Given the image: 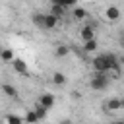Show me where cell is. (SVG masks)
Returning <instances> with one entry per match:
<instances>
[{
    "instance_id": "obj_22",
    "label": "cell",
    "mask_w": 124,
    "mask_h": 124,
    "mask_svg": "<svg viewBox=\"0 0 124 124\" xmlns=\"http://www.w3.org/2000/svg\"><path fill=\"white\" fill-rule=\"evenodd\" d=\"M118 45L124 48V29H120V33H118Z\"/></svg>"
},
{
    "instance_id": "obj_17",
    "label": "cell",
    "mask_w": 124,
    "mask_h": 124,
    "mask_svg": "<svg viewBox=\"0 0 124 124\" xmlns=\"http://www.w3.org/2000/svg\"><path fill=\"white\" fill-rule=\"evenodd\" d=\"M23 122H25V124H37V122H39V118H37V114H35V110H33V108H29V110L25 112Z\"/></svg>"
},
{
    "instance_id": "obj_26",
    "label": "cell",
    "mask_w": 124,
    "mask_h": 124,
    "mask_svg": "<svg viewBox=\"0 0 124 124\" xmlns=\"http://www.w3.org/2000/svg\"><path fill=\"white\" fill-rule=\"evenodd\" d=\"M120 107H122V108H124V99H120Z\"/></svg>"
},
{
    "instance_id": "obj_4",
    "label": "cell",
    "mask_w": 124,
    "mask_h": 124,
    "mask_svg": "<svg viewBox=\"0 0 124 124\" xmlns=\"http://www.w3.org/2000/svg\"><path fill=\"white\" fill-rule=\"evenodd\" d=\"M103 16H105V19H108V21H118L122 14H120V8H118V6H107L105 12H103Z\"/></svg>"
},
{
    "instance_id": "obj_2",
    "label": "cell",
    "mask_w": 124,
    "mask_h": 124,
    "mask_svg": "<svg viewBox=\"0 0 124 124\" xmlns=\"http://www.w3.org/2000/svg\"><path fill=\"white\" fill-rule=\"evenodd\" d=\"M103 56H105V62H107V66H108V74L112 72L114 76H118V74H120V64H118V56H116L114 52H105Z\"/></svg>"
},
{
    "instance_id": "obj_23",
    "label": "cell",
    "mask_w": 124,
    "mask_h": 124,
    "mask_svg": "<svg viewBox=\"0 0 124 124\" xmlns=\"http://www.w3.org/2000/svg\"><path fill=\"white\" fill-rule=\"evenodd\" d=\"M58 124H74V122H72V120H70V118H62V120H60V122H58Z\"/></svg>"
},
{
    "instance_id": "obj_24",
    "label": "cell",
    "mask_w": 124,
    "mask_h": 124,
    "mask_svg": "<svg viewBox=\"0 0 124 124\" xmlns=\"http://www.w3.org/2000/svg\"><path fill=\"white\" fill-rule=\"evenodd\" d=\"M118 64H120V68H124V54L118 56Z\"/></svg>"
},
{
    "instance_id": "obj_15",
    "label": "cell",
    "mask_w": 124,
    "mask_h": 124,
    "mask_svg": "<svg viewBox=\"0 0 124 124\" xmlns=\"http://www.w3.org/2000/svg\"><path fill=\"white\" fill-rule=\"evenodd\" d=\"M99 46L97 39H89V41H83V52H95Z\"/></svg>"
},
{
    "instance_id": "obj_21",
    "label": "cell",
    "mask_w": 124,
    "mask_h": 124,
    "mask_svg": "<svg viewBox=\"0 0 124 124\" xmlns=\"http://www.w3.org/2000/svg\"><path fill=\"white\" fill-rule=\"evenodd\" d=\"M52 4H60V6H64V8H68V6H76L78 4V0H50Z\"/></svg>"
},
{
    "instance_id": "obj_3",
    "label": "cell",
    "mask_w": 124,
    "mask_h": 124,
    "mask_svg": "<svg viewBox=\"0 0 124 124\" xmlns=\"http://www.w3.org/2000/svg\"><path fill=\"white\" fill-rule=\"evenodd\" d=\"M91 66H93V72L108 74V66H107V62H105V56H103V54L95 56V58H93V62H91Z\"/></svg>"
},
{
    "instance_id": "obj_8",
    "label": "cell",
    "mask_w": 124,
    "mask_h": 124,
    "mask_svg": "<svg viewBox=\"0 0 124 124\" xmlns=\"http://www.w3.org/2000/svg\"><path fill=\"white\" fill-rule=\"evenodd\" d=\"M0 91H2L6 97H10V99H17V89H16L12 83H2V85H0Z\"/></svg>"
},
{
    "instance_id": "obj_12",
    "label": "cell",
    "mask_w": 124,
    "mask_h": 124,
    "mask_svg": "<svg viewBox=\"0 0 124 124\" xmlns=\"http://www.w3.org/2000/svg\"><path fill=\"white\" fill-rule=\"evenodd\" d=\"M14 58H16V54H14L12 48H0V60H2V62H10V64H12Z\"/></svg>"
},
{
    "instance_id": "obj_10",
    "label": "cell",
    "mask_w": 124,
    "mask_h": 124,
    "mask_svg": "<svg viewBox=\"0 0 124 124\" xmlns=\"http://www.w3.org/2000/svg\"><path fill=\"white\" fill-rule=\"evenodd\" d=\"M103 107H105V110H108V112H114V110H120V108H122V107H120V99H116V97L108 99Z\"/></svg>"
},
{
    "instance_id": "obj_16",
    "label": "cell",
    "mask_w": 124,
    "mask_h": 124,
    "mask_svg": "<svg viewBox=\"0 0 124 124\" xmlns=\"http://www.w3.org/2000/svg\"><path fill=\"white\" fill-rule=\"evenodd\" d=\"M48 14H52L54 17H58V19H60V17L66 14V8H64V6H60V4H52V8H50V12H48Z\"/></svg>"
},
{
    "instance_id": "obj_7",
    "label": "cell",
    "mask_w": 124,
    "mask_h": 124,
    "mask_svg": "<svg viewBox=\"0 0 124 124\" xmlns=\"http://www.w3.org/2000/svg\"><path fill=\"white\" fill-rule=\"evenodd\" d=\"M56 25H58V17H54L52 14H45V21H43V31L54 29Z\"/></svg>"
},
{
    "instance_id": "obj_19",
    "label": "cell",
    "mask_w": 124,
    "mask_h": 124,
    "mask_svg": "<svg viewBox=\"0 0 124 124\" xmlns=\"http://www.w3.org/2000/svg\"><path fill=\"white\" fill-rule=\"evenodd\" d=\"M31 21H33V25L35 27H39V29H43V21H45V14H33L31 16Z\"/></svg>"
},
{
    "instance_id": "obj_18",
    "label": "cell",
    "mask_w": 124,
    "mask_h": 124,
    "mask_svg": "<svg viewBox=\"0 0 124 124\" xmlns=\"http://www.w3.org/2000/svg\"><path fill=\"white\" fill-rule=\"evenodd\" d=\"M4 124H25V122H23V118L17 116V114H6V116H4Z\"/></svg>"
},
{
    "instance_id": "obj_11",
    "label": "cell",
    "mask_w": 124,
    "mask_h": 124,
    "mask_svg": "<svg viewBox=\"0 0 124 124\" xmlns=\"http://www.w3.org/2000/svg\"><path fill=\"white\" fill-rule=\"evenodd\" d=\"M72 16H74V19H76V21H83L89 14H87V10H85V8L76 6V8H74V12H72Z\"/></svg>"
},
{
    "instance_id": "obj_9",
    "label": "cell",
    "mask_w": 124,
    "mask_h": 124,
    "mask_svg": "<svg viewBox=\"0 0 124 124\" xmlns=\"http://www.w3.org/2000/svg\"><path fill=\"white\" fill-rule=\"evenodd\" d=\"M12 68H14V72H17V74H27V64H25V60H21V58H14V60H12Z\"/></svg>"
},
{
    "instance_id": "obj_1",
    "label": "cell",
    "mask_w": 124,
    "mask_h": 124,
    "mask_svg": "<svg viewBox=\"0 0 124 124\" xmlns=\"http://www.w3.org/2000/svg\"><path fill=\"white\" fill-rule=\"evenodd\" d=\"M108 76L110 74H101V72H95L93 78L89 79V87L95 89V91H103L108 87Z\"/></svg>"
},
{
    "instance_id": "obj_20",
    "label": "cell",
    "mask_w": 124,
    "mask_h": 124,
    "mask_svg": "<svg viewBox=\"0 0 124 124\" xmlns=\"http://www.w3.org/2000/svg\"><path fill=\"white\" fill-rule=\"evenodd\" d=\"M33 110H35V114H37V118H39V120H43V118H46V108H45L43 105H39V103H37Z\"/></svg>"
},
{
    "instance_id": "obj_5",
    "label": "cell",
    "mask_w": 124,
    "mask_h": 124,
    "mask_svg": "<svg viewBox=\"0 0 124 124\" xmlns=\"http://www.w3.org/2000/svg\"><path fill=\"white\" fill-rule=\"evenodd\" d=\"M95 23H87V25H83L81 27V31H79V37H81V41H89V39H95Z\"/></svg>"
},
{
    "instance_id": "obj_6",
    "label": "cell",
    "mask_w": 124,
    "mask_h": 124,
    "mask_svg": "<svg viewBox=\"0 0 124 124\" xmlns=\"http://www.w3.org/2000/svg\"><path fill=\"white\" fill-rule=\"evenodd\" d=\"M54 101H56V99H54V95H52V93H43V95L39 97V105H43L46 110L54 107Z\"/></svg>"
},
{
    "instance_id": "obj_25",
    "label": "cell",
    "mask_w": 124,
    "mask_h": 124,
    "mask_svg": "<svg viewBox=\"0 0 124 124\" xmlns=\"http://www.w3.org/2000/svg\"><path fill=\"white\" fill-rule=\"evenodd\" d=\"M112 124H124V120H116V122H112Z\"/></svg>"
},
{
    "instance_id": "obj_13",
    "label": "cell",
    "mask_w": 124,
    "mask_h": 124,
    "mask_svg": "<svg viewBox=\"0 0 124 124\" xmlns=\"http://www.w3.org/2000/svg\"><path fill=\"white\" fill-rule=\"evenodd\" d=\"M68 54H70V46L68 45H56V48H54V56L56 58H64Z\"/></svg>"
},
{
    "instance_id": "obj_14",
    "label": "cell",
    "mask_w": 124,
    "mask_h": 124,
    "mask_svg": "<svg viewBox=\"0 0 124 124\" xmlns=\"http://www.w3.org/2000/svg\"><path fill=\"white\" fill-rule=\"evenodd\" d=\"M66 81H68V78H66V74H62V72H54L52 74V83L54 85H66Z\"/></svg>"
}]
</instances>
